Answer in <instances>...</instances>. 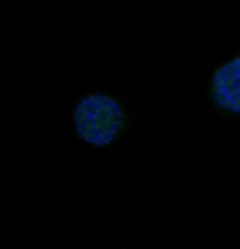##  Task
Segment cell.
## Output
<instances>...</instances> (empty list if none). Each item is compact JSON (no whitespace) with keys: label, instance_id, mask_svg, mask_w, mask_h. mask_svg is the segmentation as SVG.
I'll return each mask as SVG.
<instances>
[{"label":"cell","instance_id":"1","mask_svg":"<svg viewBox=\"0 0 240 249\" xmlns=\"http://www.w3.org/2000/svg\"><path fill=\"white\" fill-rule=\"evenodd\" d=\"M74 131L93 147H112L128 131V109L112 93H87L74 109Z\"/></svg>","mask_w":240,"mask_h":249},{"label":"cell","instance_id":"2","mask_svg":"<svg viewBox=\"0 0 240 249\" xmlns=\"http://www.w3.org/2000/svg\"><path fill=\"white\" fill-rule=\"evenodd\" d=\"M208 99H211V106H218L227 115H240V54L211 73Z\"/></svg>","mask_w":240,"mask_h":249}]
</instances>
